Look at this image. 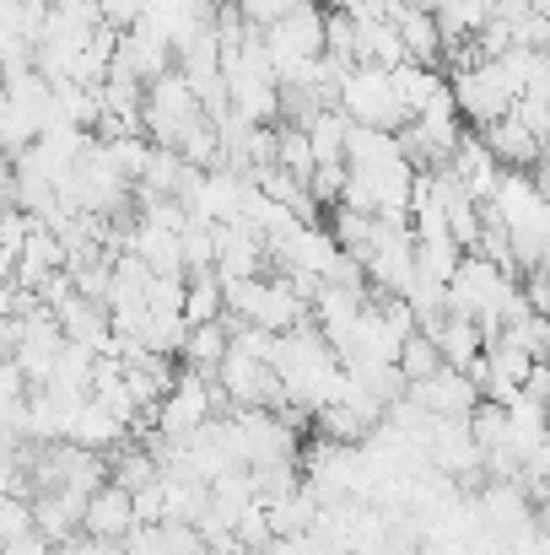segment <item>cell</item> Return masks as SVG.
I'll use <instances>...</instances> for the list:
<instances>
[{
  "label": "cell",
  "instance_id": "cell-1",
  "mask_svg": "<svg viewBox=\"0 0 550 555\" xmlns=\"http://www.w3.org/2000/svg\"><path fill=\"white\" fill-rule=\"evenodd\" d=\"M270 367H276L281 388H286V404L319 410V404H330V399L346 393V367H341V357L319 340L314 324H297V330L276 335Z\"/></svg>",
  "mask_w": 550,
  "mask_h": 555
},
{
  "label": "cell",
  "instance_id": "cell-2",
  "mask_svg": "<svg viewBox=\"0 0 550 555\" xmlns=\"http://www.w3.org/2000/svg\"><path fill=\"white\" fill-rule=\"evenodd\" d=\"M227 410H232V404H227V393L216 388V377L179 367L174 383H168V393L152 404V426H157L163 437H183V431H194L200 421L227 415Z\"/></svg>",
  "mask_w": 550,
  "mask_h": 555
},
{
  "label": "cell",
  "instance_id": "cell-3",
  "mask_svg": "<svg viewBox=\"0 0 550 555\" xmlns=\"http://www.w3.org/2000/svg\"><path fill=\"white\" fill-rule=\"evenodd\" d=\"M335 108L351 125H372V130H399L405 125V108L388 87V70H378V65H351L335 81Z\"/></svg>",
  "mask_w": 550,
  "mask_h": 555
},
{
  "label": "cell",
  "instance_id": "cell-4",
  "mask_svg": "<svg viewBox=\"0 0 550 555\" xmlns=\"http://www.w3.org/2000/svg\"><path fill=\"white\" fill-rule=\"evenodd\" d=\"M194 119H200V103H194V92H189V81H183L179 70L146 81V98H141V135H146L152 146H179V135L194 125Z\"/></svg>",
  "mask_w": 550,
  "mask_h": 555
},
{
  "label": "cell",
  "instance_id": "cell-5",
  "mask_svg": "<svg viewBox=\"0 0 550 555\" xmlns=\"http://www.w3.org/2000/svg\"><path fill=\"white\" fill-rule=\"evenodd\" d=\"M421 448H426V464H432L437 475H448L459 491L486 480V475H481V448H475V437H470V415H437V421H426Z\"/></svg>",
  "mask_w": 550,
  "mask_h": 555
},
{
  "label": "cell",
  "instance_id": "cell-6",
  "mask_svg": "<svg viewBox=\"0 0 550 555\" xmlns=\"http://www.w3.org/2000/svg\"><path fill=\"white\" fill-rule=\"evenodd\" d=\"M210 377H216V388L227 393L232 410H281L286 404V388H281L276 367L259 362V357H248V351H238V346H227L221 367L210 372Z\"/></svg>",
  "mask_w": 550,
  "mask_h": 555
},
{
  "label": "cell",
  "instance_id": "cell-7",
  "mask_svg": "<svg viewBox=\"0 0 550 555\" xmlns=\"http://www.w3.org/2000/svg\"><path fill=\"white\" fill-rule=\"evenodd\" d=\"M448 92H453V108H459V119H464L470 130H481L486 119H497V114H508V108H513V87L497 76V65H491V60L453 65Z\"/></svg>",
  "mask_w": 550,
  "mask_h": 555
},
{
  "label": "cell",
  "instance_id": "cell-8",
  "mask_svg": "<svg viewBox=\"0 0 550 555\" xmlns=\"http://www.w3.org/2000/svg\"><path fill=\"white\" fill-rule=\"evenodd\" d=\"M108 65L130 70V76L146 87V81H157V76L174 70V38H168L152 16H136L130 27H119V43H114V60H108Z\"/></svg>",
  "mask_w": 550,
  "mask_h": 555
},
{
  "label": "cell",
  "instance_id": "cell-9",
  "mask_svg": "<svg viewBox=\"0 0 550 555\" xmlns=\"http://www.w3.org/2000/svg\"><path fill=\"white\" fill-rule=\"evenodd\" d=\"M405 399L426 421H437V415H470L481 404V388H475V377L464 367H437L426 377H415V383H405Z\"/></svg>",
  "mask_w": 550,
  "mask_h": 555
},
{
  "label": "cell",
  "instance_id": "cell-10",
  "mask_svg": "<svg viewBox=\"0 0 550 555\" xmlns=\"http://www.w3.org/2000/svg\"><path fill=\"white\" fill-rule=\"evenodd\" d=\"M216 259H210V275L216 281H248V275H265V243L259 232L232 216V221H216Z\"/></svg>",
  "mask_w": 550,
  "mask_h": 555
},
{
  "label": "cell",
  "instance_id": "cell-11",
  "mask_svg": "<svg viewBox=\"0 0 550 555\" xmlns=\"http://www.w3.org/2000/svg\"><path fill=\"white\" fill-rule=\"evenodd\" d=\"M481 146L491 152V163L497 168H540V152H546V141L508 108V114H497V119H486L481 130Z\"/></svg>",
  "mask_w": 550,
  "mask_h": 555
},
{
  "label": "cell",
  "instance_id": "cell-12",
  "mask_svg": "<svg viewBox=\"0 0 550 555\" xmlns=\"http://www.w3.org/2000/svg\"><path fill=\"white\" fill-rule=\"evenodd\" d=\"M76 529L87 540H103V545H119L130 529H136V513H130V491H119L114 480H103L87 502H81V518Z\"/></svg>",
  "mask_w": 550,
  "mask_h": 555
},
{
  "label": "cell",
  "instance_id": "cell-13",
  "mask_svg": "<svg viewBox=\"0 0 550 555\" xmlns=\"http://www.w3.org/2000/svg\"><path fill=\"white\" fill-rule=\"evenodd\" d=\"M49 313H54V324H60L65 340H81V346H92L98 357H114V330H108V308H103V302L71 292V297H60Z\"/></svg>",
  "mask_w": 550,
  "mask_h": 555
},
{
  "label": "cell",
  "instance_id": "cell-14",
  "mask_svg": "<svg viewBox=\"0 0 550 555\" xmlns=\"http://www.w3.org/2000/svg\"><path fill=\"white\" fill-rule=\"evenodd\" d=\"M388 22H394L399 49H405V60H410V65H432V70H443V33H437L432 11H415V5L394 0Z\"/></svg>",
  "mask_w": 550,
  "mask_h": 555
},
{
  "label": "cell",
  "instance_id": "cell-15",
  "mask_svg": "<svg viewBox=\"0 0 550 555\" xmlns=\"http://www.w3.org/2000/svg\"><path fill=\"white\" fill-rule=\"evenodd\" d=\"M421 335L437 346V357H443V367H470L475 357H481V330H475V319H464V313H437V319H426L421 324Z\"/></svg>",
  "mask_w": 550,
  "mask_h": 555
},
{
  "label": "cell",
  "instance_id": "cell-16",
  "mask_svg": "<svg viewBox=\"0 0 550 555\" xmlns=\"http://www.w3.org/2000/svg\"><path fill=\"white\" fill-rule=\"evenodd\" d=\"M351 54H357V65H378V70L405 65V49H399V33L388 16H351Z\"/></svg>",
  "mask_w": 550,
  "mask_h": 555
},
{
  "label": "cell",
  "instance_id": "cell-17",
  "mask_svg": "<svg viewBox=\"0 0 550 555\" xmlns=\"http://www.w3.org/2000/svg\"><path fill=\"white\" fill-rule=\"evenodd\" d=\"M130 431H125V421H114L103 404H92V399H81L71 415H65V442H76V448H92V453H108L114 442H125Z\"/></svg>",
  "mask_w": 550,
  "mask_h": 555
},
{
  "label": "cell",
  "instance_id": "cell-18",
  "mask_svg": "<svg viewBox=\"0 0 550 555\" xmlns=\"http://www.w3.org/2000/svg\"><path fill=\"white\" fill-rule=\"evenodd\" d=\"M221 357H227V324L221 319H210V324H183V340H179V367L189 372H210L221 367Z\"/></svg>",
  "mask_w": 550,
  "mask_h": 555
},
{
  "label": "cell",
  "instance_id": "cell-19",
  "mask_svg": "<svg viewBox=\"0 0 550 555\" xmlns=\"http://www.w3.org/2000/svg\"><path fill=\"white\" fill-rule=\"evenodd\" d=\"M372 426H378V421H372L367 410H357L351 399H330V404L314 410V426H308V431L324 437V442H351V448H357V442H367Z\"/></svg>",
  "mask_w": 550,
  "mask_h": 555
},
{
  "label": "cell",
  "instance_id": "cell-20",
  "mask_svg": "<svg viewBox=\"0 0 550 555\" xmlns=\"http://www.w3.org/2000/svg\"><path fill=\"white\" fill-rule=\"evenodd\" d=\"M103 464H108V480H114L119 491H141V486L157 480V459H152V448L136 442V437L114 442V448L103 453Z\"/></svg>",
  "mask_w": 550,
  "mask_h": 555
},
{
  "label": "cell",
  "instance_id": "cell-21",
  "mask_svg": "<svg viewBox=\"0 0 550 555\" xmlns=\"http://www.w3.org/2000/svg\"><path fill=\"white\" fill-rule=\"evenodd\" d=\"M33 534H43L49 545L71 540L76 534V518H81V502L65 496V491H33Z\"/></svg>",
  "mask_w": 550,
  "mask_h": 555
},
{
  "label": "cell",
  "instance_id": "cell-22",
  "mask_svg": "<svg viewBox=\"0 0 550 555\" xmlns=\"http://www.w3.org/2000/svg\"><path fill=\"white\" fill-rule=\"evenodd\" d=\"M399 157V146H394V130H372V125H346V168H383V163H394Z\"/></svg>",
  "mask_w": 550,
  "mask_h": 555
},
{
  "label": "cell",
  "instance_id": "cell-23",
  "mask_svg": "<svg viewBox=\"0 0 550 555\" xmlns=\"http://www.w3.org/2000/svg\"><path fill=\"white\" fill-rule=\"evenodd\" d=\"M346 125H351V119H346L341 108H319V114L303 125L314 163H346Z\"/></svg>",
  "mask_w": 550,
  "mask_h": 555
},
{
  "label": "cell",
  "instance_id": "cell-24",
  "mask_svg": "<svg viewBox=\"0 0 550 555\" xmlns=\"http://www.w3.org/2000/svg\"><path fill=\"white\" fill-rule=\"evenodd\" d=\"M183 324H210V319H221V281L210 275V270H200V275H183Z\"/></svg>",
  "mask_w": 550,
  "mask_h": 555
},
{
  "label": "cell",
  "instance_id": "cell-25",
  "mask_svg": "<svg viewBox=\"0 0 550 555\" xmlns=\"http://www.w3.org/2000/svg\"><path fill=\"white\" fill-rule=\"evenodd\" d=\"M459 243H448V237H410V259H415V275H426V281H448L453 275V264H459Z\"/></svg>",
  "mask_w": 550,
  "mask_h": 555
},
{
  "label": "cell",
  "instance_id": "cell-26",
  "mask_svg": "<svg viewBox=\"0 0 550 555\" xmlns=\"http://www.w3.org/2000/svg\"><path fill=\"white\" fill-rule=\"evenodd\" d=\"M276 168H286L297 184H308V173H314V152H308L303 125H276Z\"/></svg>",
  "mask_w": 550,
  "mask_h": 555
},
{
  "label": "cell",
  "instance_id": "cell-27",
  "mask_svg": "<svg viewBox=\"0 0 550 555\" xmlns=\"http://www.w3.org/2000/svg\"><path fill=\"white\" fill-rule=\"evenodd\" d=\"M394 367H399V377L405 383H415V377H426V372H437L443 367V357H437V346L415 330V335H405L399 340V351H394Z\"/></svg>",
  "mask_w": 550,
  "mask_h": 555
},
{
  "label": "cell",
  "instance_id": "cell-28",
  "mask_svg": "<svg viewBox=\"0 0 550 555\" xmlns=\"http://www.w3.org/2000/svg\"><path fill=\"white\" fill-rule=\"evenodd\" d=\"M292 5H303V0H232V11H238V16H243V27H254V33L276 27Z\"/></svg>",
  "mask_w": 550,
  "mask_h": 555
},
{
  "label": "cell",
  "instance_id": "cell-29",
  "mask_svg": "<svg viewBox=\"0 0 550 555\" xmlns=\"http://www.w3.org/2000/svg\"><path fill=\"white\" fill-rule=\"evenodd\" d=\"M341 184H346V163H314V173H308V194H314V205H319V210H330V205L341 199Z\"/></svg>",
  "mask_w": 550,
  "mask_h": 555
},
{
  "label": "cell",
  "instance_id": "cell-30",
  "mask_svg": "<svg viewBox=\"0 0 550 555\" xmlns=\"http://www.w3.org/2000/svg\"><path fill=\"white\" fill-rule=\"evenodd\" d=\"M33 534V502L27 496H0V545Z\"/></svg>",
  "mask_w": 550,
  "mask_h": 555
},
{
  "label": "cell",
  "instance_id": "cell-31",
  "mask_svg": "<svg viewBox=\"0 0 550 555\" xmlns=\"http://www.w3.org/2000/svg\"><path fill=\"white\" fill-rule=\"evenodd\" d=\"M130 513H136V524H163V491H157V480L141 486V491H130Z\"/></svg>",
  "mask_w": 550,
  "mask_h": 555
},
{
  "label": "cell",
  "instance_id": "cell-32",
  "mask_svg": "<svg viewBox=\"0 0 550 555\" xmlns=\"http://www.w3.org/2000/svg\"><path fill=\"white\" fill-rule=\"evenodd\" d=\"M98 16H103L108 27H130V22L141 16V0H98Z\"/></svg>",
  "mask_w": 550,
  "mask_h": 555
},
{
  "label": "cell",
  "instance_id": "cell-33",
  "mask_svg": "<svg viewBox=\"0 0 550 555\" xmlns=\"http://www.w3.org/2000/svg\"><path fill=\"white\" fill-rule=\"evenodd\" d=\"M0 555H54V545H49L43 534H22V540L0 545Z\"/></svg>",
  "mask_w": 550,
  "mask_h": 555
},
{
  "label": "cell",
  "instance_id": "cell-34",
  "mask_svg": "<svg viewBox=\"0 0 550 555\" xmlns=\"http://www.w3.org/2000/svg\"><path fill=\"white\" fill-rule=\"evenodd\" d=\"M11 313H16V286L5 281V286H0V324H5Z\"/></svg>",
  "mask_w": 550,
  "mask_h": 555
}]
</instances>
